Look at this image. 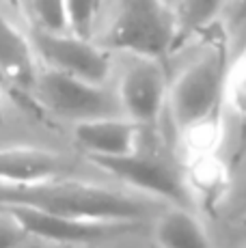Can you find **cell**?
<instances>
[{
  "label": "cell",
  "instance_id": "1",
  "mask_svg": "<svg viewBox=\"0 0 246 248\" xmlns=\"http://www.w3.org/2000/svg\"><path fill=\"white\" fill-rule=\"evenodd\" d=\"M0 205H24L56 216L99 222H140L147 203L93 181L69 177L35 186H0Z\"/></svg>",
  "mask_w": 246,
  "mask_h": 248
},
{
  "label": "cell",
  "instance_id": "2",
  "mask_svg": "<svg viewBox=\"0 0 246 248\" xmlns=\"http://www.w3.org/2000/svg\"><path fill=\"white\" fill-rule=\"evenodd\" d=\"M229 56L222 41H212L197 52L169 82L167 106L177 130L190 132L214 121L222 104Z\"/></svg>",
  "mask_w": 246,
  "mask_h": 248
},
{
  "label": "cell",
  "instance_id": "3",
  "mask_svg": "<svg viewBox=\"0 0 246 248\" xmlns=\"http://www.w3.org/2000/svg\"><path fill=\"white\" fill-rule=\"evenodd\" d=\"M104 47L136 59L164 61L182 39L177 9L169 0H119Z\"/></svg>",
  "mask_w": 246,
  "mask_h": 248
},
{
  "label": "cell",
  "instance_id": "4",
  "mask_svg": "<svg viewBox=\"0 0 246 248\" xmlns=\"http://www.w3.org/2000/svg\"><path fill=\"white\" fill-rule=\"evenodd\" d=\"M91 162L143 194L169 201L177 207H195L190 181L184 175V170L167 155L143 151L140 147H136L132 154L115 155V158H91Z\"/></svg>",
  "mask_w": 246,
  "mask_h": 248
},
{
  "label": "cell",
  "instance_id": "5",
  "mask_svg": "<svg viewBox=\"0 0 246 248\" xmlns=\"http://www.w3.org/2000/svg\"><path fill=\"white\" fill-rule=\"evenodd\" d=\"M32 91L46 108L63 119H72L74 123L123 114L117 91L54 69L44 67V71H39Z\"/></svg>",
  "mask_w": 246,
  "mask_h": 248
},
{
  "label": "cell",
  "instance_id": "6",
  "mask_svg": "<svg viewBox=\"0 0 246 248\" xmlns=\"http://www.w3.org/2000/svg\"><path fill=\"white\" fill-rule=\"evenodd\" d=\"M28 39L32 44L37 61L44 63L46 69L76 76L95 84H106L112 71L110 50L97 46L87 37H78L69 31L54 32L31 26Z\"/></svg>",
  "mask_w": 246,
  "mask_h": 248
},
{
  "label": "cell",
  "instance_id": "7",
  "mask_svg": "<svg viewBox=\"0 0 246 248\" xmlns=\"http://www.w3.org/2000/svg\"><path fill=\"white\" fill-rule=\"evenodd\" d=\"M7 209L24 229L26 235L48 240L54 244L89 246L102 244L108 240H117L121 235L136 231L138 222H99V220H80V218L56 216L41 209L24 207V205H0Z\"/></svg>",
  "mask_w": 246,
  "mask_h": 248
},
{
  "label": "cell",
  "instance_id": "8",
  "mask_svg": "<svg viewBox=\"0 0 246 248\" xmlns=\"http://www.w3.org/2000/svg\"><path fill=\"white\" fill-rule=\"evenodd\" d=\"M117 87L123 117L140 127H154L160 121L169 97V78L162 61L130 56Z\"/></svg>",
  "mask_w": 246,
  "mask_h": 248
},
{
  "label": "cell",
  "instance_id": "9",
  "mask_svg": "<svg viewBox=\"0 0 246 248\" xmlns=\"http://www.w3.org/2000/svg\"><path fill=\"white\" fill-rule=\"evenodd\" d=\"M69 173V162L50 149L0 147V186H35Z\"/></svg>",
  "mask_w": 246,
  "mask_h": 248
},
{
  "label": "cell",
  "instance_id": "10",
  "mask_svg": "<svg viewBox=\"0 0 246 248\" xmlns=\"http://www.w3.org/2000/svg\"><path fill=\"white\" fill-rule=\"evenodd\" d=\"M140 130L127 117H99L74 123V138L91 158L125 155L138 147Z\"/></svg>",
  "mask_w": 246,
  "mask_h": 248
},
{
  "label": "cell",
  "instance_id": "11",
  "mask_svg": "<svg viewBox=\"0 0 246 248\" xmlns=\"http://www.w3.org/2000/svg\"><path fill=\"white\" fill-rule=\"evenodd\" d=\"M37 63L28 32L0 11V78L17 91H32L39 74Z\"/></svg>",
  "mask_w": 246,
  "mask_h": 248
},
{
  "label": "cell",
  "instance_id": "12",
  "mask_svg": "<svg viewBox=\"0 0 246 248\" xmlns=\"http://www.w3.org/2000/svg\"><path fill=\"white\" fill-rule=\"evenodd\" d=\"M155 242L160 248H214L207 229L188 207L171 205L155 222Z\"/></svg>",
  "mask_w": 246,
  "mask_h": 248
},
{
  "label": "cell",
  "instance_id": "13",
  "mask_svg": "<svg viewBox=\"0 0 246 248\" xmlns=\"http://www.w3.org/2000/svg\"><path fill=\"white\" fill-rule=\"evenodd\" d=\"M229 0H177L175 9H177L179 28H182V37L190 35V32L205 31Z\"/></svg>",
  "mask_w": 246,
  "mask_h": 248
},
{
  "label": "cell",
  "instance_id": "14",
  "mask_svg": "<svg viewBox=\"0 0 246 248\" xmlns=\"http://www.w3.org/2000/svg\"><path fill=\"white\" fill-rule=\"evenodd\" d=\"M222 104L238 119H246V50L240 52L233 61H229Z\"/></svg>",
  "mask_w": 246,
  "mask_h": 248
},
{
  "label": "cell",
  "instance_id": "15",
  "mask_svg": "<svg viewBox=\"0 0 246 248\" xmlns=\"http://www.w3.org/2000/svg\"><path fill=\"white\" fill-rule=\"evenodd\" d=\"M102 0H65L67 13V31L78 37L93 39Z\"/></svg>",
  "mask_w": 246,
  "mask_h": 248
},
{
  "label": "cell",
  "instance_id": "16",
  "mask_svg": "<svg viewBox=\"0 0 246 248\" xmlns=\"http://www.w3.org/2000/svg\"><path fill=\"white\" fill-rule=\"evenodd\" d=\"M26 9L31 11L32 26H39L44 31H54V32L67 31L65 0H28Z\"/></svg>",
  "mask_w": 246,
  "mask_h": 248
},
{
  "label": "cell",
  "instance_id": "17",
  "mask_svg": "<svg viewBox=\"0 0 246 248\" xmlns=\"http://www.w3.org/2000/svg\"><path fill=\"white\" fill-rule=\"evenodd\" d=\"M26 237L24 229L20 227V222L0 207V248H15L20 246V242Z\"/></svg>",
  "mask_w": 246,
  "mask_h": 248
},
{
  "label": "cell",
  "instance_id": "18",
  "mask_svg": "<svg viewBox=\"0 0 246 248\" xmlns=\"http://www.w3.org/2000/svg\"><path fill=\"white\" fill-rule=\"evenodd\" d=\"M233 205L240 209H246V170L242 177H240L238 186L233 188Z\"/></svg>",
  "mask_w": 246,
  "mask_h": 248
},
{
  "label": "cell",
  "instance_id": "19",
  "mask_svg": "<svg viewBox=\"0 0 246 248\" xmlns=\"http://www.w3.org/2000/svg\"><path fill=\"white\" fill-rule=\"evenodd\" d=\"M238 13L240 17H246V0H238Z\"/></svg>",
  "mask_w": 246,
  "mask_h": 248
},
{
  "label": "cell",
  "instance_id": "20",
  "mask_svg": "<svg viewBox=\"0 0 246 248\" xmlns=\"http://www.w3.org/2000/svg\"><path fill=\"white\" fill-rule=\"evenodd\" d=\"M4 121V110H2V99H0V125H2Z\"/></svg>",
  "mask_w": 246,
  "mask_h": 248
},
{
  "label": "cell",
  "instance_id": "21",
  "mask_svg": "<svg viewBox=\"0 0 246 248\" xmlns=\"http://www.w3.org/2000/svg\"><path fill=\"white\" fill-rule=\"evenodd\" d=\"M169 2H171V4H173V7H175V4H177V0H169Z\"/></svg>",
  "mask_w": 246,
  "mask_h": 248
},
{
  "label": "cell",
  "instance_id": "22",
  "mask_svg": "<svg viewBox=\"0 0 246 248\" xmlns=\"http://www.w3.org/2000/svg\"><path fill=\"white\" fill-rule=\"evenodd\" d=\"M20 2H22V4H24V7H26V4H28V0H20Z\"/></svg>",
  "mask_w": 246,
  "mask_h": 248
},
{
  "label": "cell",
  "instance_id": "23",
  "mask_svg": "<svg viewBox=\"0 0 246 248\" xmlns=\"http://www.w3.org/2000/svg\"><path fill=\"white\" fill-rule=\"evenodd\" d=\"M242 240H244V244H246V229H244V237H242Z\"/></svg>",
  "mask_w": 246,
  "mask_h": 248
},
{
  "label": "cell",
  "instance_id": "24",
  "mask_svg": "<svg viewBox=\"0 0 246 248\" xmlns=\"http://www.w3.org/2000/svg\"><path fill=\"white\" fill-rule=\"evenodd\" d=\"M115 2H119V0H115Z\"/></svg>",
  "mask_w": 246,
  "mask_h": 248
},
{
  "label": "cell",
  "instance_id": "25",
  "mask_svg": "<svg viewBox=\"0 0 246 248\" xmlns=\"http://www.w3.org/2000/svg\"><path fill=\"white\" fill-rule=\"evenodd\" d=\"M244 248H246V246H244Z\"/></svg>",
  "mask_w": 246,
  "mask_h": 248
}]
</instances>
